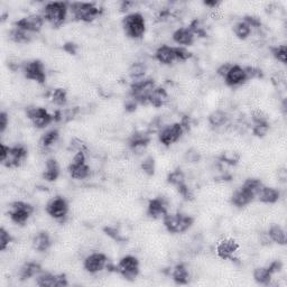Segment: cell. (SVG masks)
<instances>
[{"instance_id": "74e56055", "label": "cell", "mask_w": 287, "mask_h": 287, "mask_svg": "<svg viewBox=\"0 0 287 287\" xmlns=\"http://www.w3.org/2000/svg\"><path fill=\"white\" fill-rule=\"evenodd\" d=\"M167 182H169V184H172V185H174V186L177 187L179 185L185 183L184 173L179 169L173 170V172L169 173V175L167 176Z\"/></svg>"}, {"instance_id": "83f0119b", "label": "cell", "mask_w": 287, "mask_h": 287, "mask_svg": "<svg viewBox=\"0 0 287 287\" xmlns=\"http://www.w3.org/2000/svg\"><path fill=\"white\" fill-rule=\"evenodd\" d=\"M42 271L41 265L35 263V261H28L20 268L19 276L21 281H26V279L32 278L33 276L39 274Z\"/></svg>"}, {"instance_id": "277c9868", "label": "cell", "mask_w": 287, "mask_h": 287, "mask_svg": "<svg viewBox=\"0 0 287 287\" xmlns=\"http://www.w3.org/2000/svg\"><path fill=\"white\" fill-rule=\"evenodd\" d=\"M68 14L67 2H49L44 8V18L54 27H60Z\"/></svg>"}, {"instance_id": "8992f818", "label": "cell", "mask_w": 287, "mask_h": 287, "mask_svg": "<svg viewBox=\"0 0 287 287\" xmlns=\"http://www.w3.org/2000/svg\"><path fill=\"white\" fill-rule=\"evenodd\" d=\"M33 212H34V208L31 204L26 202L17 201L10 205L9 217L16 224L24 226L30 219Z\"/></svg>"}, {"instance_id": "f1b7e54d", "label": "cell", "mask_w": 287, "mask_h": 287, "mask_svg": "<svg viewBox=\"0 0 287 287\" xmlns=\"http://www.w3.org/2000/svg\"><path fill=\"white\" fill-rule=\"evenodd\" d=\"M172 277L176 284L186 285L188 283V277H190V274H188L186 266H185L184 264L176 265L173 270Z\"/></svg>"}, {"instance_id": "6da1fadb", "label": "cell", "mask_w": 287, "mask_h": 287, "mask_svg": "<svg viewBox=\"0 0 287 287\" xmlns=\"http://www.w3.org/2000/svg\"><path fill=\"white\" fill-rule=\"evenodd\" d=\"M164 226L170 234H182L187 231L194 223V219L187 214L183 213H167L163 217Z\"/></svg>"}, {"instance_id": "3957f363", "label": "cell", "mask_w": 287, "mask_h": 287, "mask_svg": "<svg viewBox=\"0 0 287 287\" xmlns=\"http://www.w3.org/2000/svg\"><path fill=\"white\" fill-rule=\"evenodd\" d=\"M155 82L152 79H143L139 81H135L130 88V96L132 100L135 101L137 104H144L146 106L148 103V97L152 90L155 89Z\"/></svg>"}, {"instance_id": "c3c4849f", "label": "cell", "mask_w": 287, "mask_h": 287, "mask_svg": "<svg viewBox=\"0 0 287 287\" xmlns=\"http://www.w3.org/2000/svg\"><path fill=\"white\" fill-rule=\"evenodd\" d=\"M282 268H283V264L279 260L272 261V263L270 265V266H268V270H270V272H271L272 275L276 274V272L281 271Z\"/></svg>"}, {"instance_id": "b9f144b4", "label": "cell", "mask_w": 287, "mask_h": 287, "mask_svg": "<svg viewBox=\"0 0 287 287\" xmlns=\"http://www.w3.org/2000/svg\"><path fill=\"white\" fill-rule=\"evenodd\" d=\"M252 117H253V123H255V125H259V123H270V121H268L267 115L265 114L264 111L259 110V109L253 111Z\"/></svg>"}, {"instance_id": "816d5d0a", "label": "cell", "mask_w": 287, "mask_h": 287, "mask_svg": "<svg viewBox=\"0 0 287 287\" xmlns=\"http://www.w3.org/2000/svg\"><path fill=\"white\" fill-rule=\"evenodd\" d=\"M104 231L107 232V235H109V236H110V237L114 238L115 240H118V241L122 240V238L120 237V236L118 235V232L116 231L115 229H111V228H106V229H104Z\"/></svg>"}, {"instance_id": "603a6c76", "label": "cell", "mask_w": 287, "mask_h": 287, "mask_svg": "<svg viewBox=\"0 0 287 287\" xmlns=\"http://www.w3.org/2000/svg\"><path fill=\"white\" fill-rule=\"evenodd\" d=\"M33 248L37 250L39 253L47 252L52 246V240H51L50 235L46 231H41L33 238Z\"/></svg>"}, {"instance_id": "30bf717a", "label": "cell", "mask_w": 287, "mask_h": 287, "mask_svg": "<svg viewBox=\"0 0 287 287\" xmlns=\"http://www.w3.org/2000/svg\"><path fill=\"white\" fill-rule=\"evenodd\" d=\"M27 117L36 128H45L54 120V116L50 115L47 110L41 107H30L27 109Z\"/></svg>"}, {"instance_id": "cb8c5ba5", "label": "cell", "mask_w": 287, "mask_h": 287, "mask_svg": "<svg viewBox=\"0 0 287 287\" xmlns=\"http://www.w3.org/2000/svg\"><path fill=\"white\" fill-rule=\"evenodd\" d=\"M68 172L75 180H84L90 175V167L85 164V162H72L68 166Z\"/></svg>"}, {"instance_id": "bcb514c9", "label": "cell", "mask_w": 287, "mask_h": 287, "mask_svg": "<svg viewBox=\"0 0 287 287\" xmlns=\"http://www.w3.org/2000/svg\"><path fill=\"white\" fill-rule=\"evenodd\" d=\"M243 21L249 25L250 27H260L261 26V21L258 17L256 16H252V15H247L243 18Z\"/></svg>"}, {"instance_id": "db71d44e", "label": "cell", "mask_w": 287, "mask_h": 287, "mask_svg": "<svg viewBox=\"0 0 287 287\" xmlns=\"http://www.w3.org/2000/svg\"><path fill=\"white\" fill-rule=\"evenodd\" d=\"M76 49H78V46H76L74 43H67V44L64 45V50L70 54H73V55L76 53Z\"/></svg>"}, {"instance_id": "4316f807", "label": "cell", "mask_w": 287, "mask_h": 287, "mask_svg": "<svg viewBox=\"0 0 287 287\" xmlns=\"http://www.w3.org/2000/svg\"><path fill=\"white\" fill-rule=\"evenodd\" d=\"M59 175H60V166L56 159L55 158L47 159L45 172L43 173V177H44V180L49 182H53L57 180Z\"/></svg>"}, {"instance_id": "4fadbf2b", "label": "cell", "mask_w": 287, "mask_h": 287, "mask_svg": "<svg viewBox=\"0 0 287 287\" xmlns=\"http://www.w3.org/2000/svg\"><path fill=\"white\" fill-rule=\"evenodd\" d=\"M36 284L42 287H67L68 285L67 275H53L50 272H43L37 277Z\"/></svg>"}, {"instance_id": "ffe728a7", "label": "cell", "mask_w": 287, "mask_h": 287, "mask_svg": "<svg viewBox=\"0 0 287 287\" xmlns=\"http://www.w3.org/2000/svg\"><path fill=\"white\" fill-rule=\"evenodd\" d=\"M155 56L158 62H161V63L166 64V65L173 64L175 63V62H177L175 47H172L169 45H162L161 47H158V50L156 51Z\"/></svg>"}, {"instance_id": "7c38bea8", "label": "cell", "mask_w": 287, "mask_h": 287, "mask_svg": "<svg viewBox=\"0 0 287 287\" xmlns=\"http://www.w3.org/2000/svg\"><path fill=\"white\" fill-rule=\"evenodd\" d=\"M46 212L56 220H62L68 212V203L62 197H56L51 200L46 205Z\"/></svg>"}, {"instance_id": "7a4b0ae2", "label": "cell", "mask_w": 287, "mask_h": 287, "mask_svg": "<svg viewBox=\"0 0 287 287\" xmlns=\"http://www.w3.org/2000/svg\"><path fill=\"white\" fill-rule=\"evenodd\" d=\"M122 27L126 35L130 38L143 37L146 31V24L141 14L133 13L127 15L122 20Z\"/></svg>"}, {"instance_id": "2e32d148", "label": "cell", "mask_w": 287, "mask_h": 287, "mask_svg": "<svg viewBox=\"0 0 287 287\" xmlns=\"http://www.w3.org/2000/svg\"><path fill=\"white\" fill-rule=\"evenodd\" d=\"M107 256L101 253H91L84 260V268L90 274H96L103 270L107 266Z\"/></svg>"}, {"instance_id": "9a60e30c", "label": "cell", "mask_w": 287, "mask_h": 287, "mask_svg": "<svg viewBox=\"0 0 287 287\" xmlns=\"http://www.w3.org/2000/svg\"><path fill=\"white\" fill-rule=\"evenodd\" d=\"M27 158V150L24 146L9 147L8 155L2 164L6 167H19Z\"/></svg>"}, {"instance_id": "7dc6e473", "label": "cell", "mask_w": 287, "mask_h": 287, "mask_svg": "<svg viewBox=\"0 0 287 287\" xmlns=\"http://www.w3.org/2000/svg\"><path fill=\"white\" fill-rule=\"evenodd\" d=\"M221 159H222L223 162L234 165L239 161V155L235 154V152H224V154L222 155V157H221Z\"/></svg>"}, {"instance_id": "f546056e", "label": "cell", "mask_w": 287, "mask_h": 287, "mask_svg": "<svg viewBox=\"0 0 287 287\" xmlns=\"http://www.w3.org/2000/svg\"><path fill=\"white\" fill-rule=\"evenodd\" d=\"M268 237L271 241L278 245H285L286 243V234L285 230L278 224H272L268 230Z\"/></svg>"}, {"instance_id": "4dcf8cb0", "label": "cell", "mask_w": 287, "mask_h": 287, "mask_svg": "<svg viewBox=\"0 0 287 287\" xmlns=\"http://www.w3.org/2000/svg\"><path fill=\"white\" fill-rule=\"evenodd\" d=\"M272 274L268 267H258L253 270V278L260 285H268L271 281Z\"/></svg>"}, {"instance_id": "f907efd6", "label": "cell", "mask_w": 287, "mask_h": 287, "mask_svg": "<svg viewBox=\"0 0 287 287\" xmlns=\"http://www.w3.org/2000/svg\"><path fill=\"white\" fill-rule=\"evenodd\" d=\"M8 152H9V147L6 146V145L1 144L0 145V162H3L7 157V155H8Z\"/></svg>"}, {"instance_id": "f35d334b", "label": "cell", "mask_w": 287, "mask_h": 287, "mask_svg": "<svg viewBox=\"0 0 287 287\" xmlns=\"http://www.w3.org/2000/svg\"><path fill=\"white\" fill-rule=\"evenodd\" d=\"M271 54L276 60L281 62V63H286V56H287V46L286 45H278L276 47H271Z\"/></svg>"}, {"instance_id": "ee69618b", "label": "cell", "mask_w": 287, "mask_h": 287, "mask_svg": "<svg viewBox=\"0 0 287 287\" xmlns=\"http://www.w3.org/2000/svg\"><path fill=\"white\" fill-rule=\"evenodd\" d=\"M268 129H270V123H259V125L253 126V132L258 137H264L267 134Z\"/></svg>"}, {"instance_id": "9c48e42d", "label": "cell", "mask_w": 287, "mask_h": 287, "mask_svg": "<svg viewBox=\"0 0 287 287\" xmlns=\"http://www.w3.org/2000/svg\"><path fill=\"white\" fill-rule=\"evenodd\" d=\"M184 133V128L182 126V123L175 122L172 125H169L163 128L159 132V141L165 146H170V145L176 143L180 139Z\"/></svg>"}, {"instance_id": "836d02e7", "label": "cell", "mask_w": 287, "mask_h": 287, "mask_svg": "<svg viewBox=\"0 0 287 287\" xmlns=\"http://www.w3.org/2000/svg\"><path fill=\"white\" fill-rule=\"evenodd\" d=\"M9 37L12 41L16 42V43H28L31 42L32 39V36L30 35V33L28 32H25L23 30H20V28H17L15 27L14 30L10 32L9 34Z\"/></svg>"}, {"instance_id": "5b68a950", "label": "cell", "mask_w": 287, "mask_h": 287, "mask_svg": "<svg viewBox=\"0 0 287 287\" xmlns=\"http://www.w3.org/2000/svg\"><path fill=\"white\" fill-rule=\"evenodd\" d=\"M71 12L75 19L89 23V21L96 19L98 16H100L102 9H99L93 3L73 2L71 3Z\"/></svg>"}, {"instance_id": "681fc988", "label": "cell", "mask_w": 287, "mask_h": 287, "mask_svg": "<svg viewBox=\"0 0 287 287\" xmlns=\"http://www.w3.org/2000/svg\"><path fill=\"white\" fill-rule=\"evenodd\" d=\"M7 125H8V117H7V114L5 111H2L0 114V133H3L7 128Z\"/></svg>"}, {"instance_id": "11a10c76", "label": "cell", "mask_w": 287, "mask_h": 287, "mask_svg": "<svg viewBox=\"0 0 287 287\" xmlns=\"http://www.w3.org/2000/svg\"><path fill=\"white\" fill-rule=\"evenodd\" d=\"M220 3H221L220 1H216V0H213V1H204V5L211 7V8H216V7L219 6Z\"/></svg>"}, {"instance_id": "d6a6232c", "label": "cell", "mask_w": 287, "mask_h": 287, "mask_svg": "<svg viewBox=\"0 0 287 287\" xmlns=\"http://www.w3.org/2000/svg\"><path fill=\"white\" fill-rule=\"evenodd\" d=\"M146 65L141 62H136L134 63L129 68V75L130 78L135 81H139V80H143V76L146 73Z\"/></svg>"}, {"instance_id": "44dd1931", "label": "cell", "mask_w": 287, "mask_h": 287, "mask_svg": "<svg viewBox=\"0 0 287 287\" xmlns=\"http://www.w3.org/2000/svg\"><path fill=\"white\" fill-rule=\"evenodd\" d=\"M194 33L190 30V27H182L174 32V42L180 45H192L194 42Z\"/></svg>"}, {"instance_id": "d590c367", "label": "cell", "mask_w": 287, "mask_h": 287, "mask_svg": "<svg viewBox=\"0 0 287 287\" xmlns=\"http://www.w3.org/2000/svg\"><path fill=\"white\" fill-rule=\"evenodd\" d=\"M59 136H60V134L56 129H53V130H50V132H47L45 135L42 137L41 143H39L41 144V147L44 148V150L51 147L54 143H56V140L59 139Z\"/></svg>"}, {"instance_id": "d6986e66", "label": "cell", "mask_w": 287, "mask_h": 287, "mask_svg": "<svg viewBox=\"0 0 287 287\" xmlns=\"http://www.w3.org/2000/svg\"><path fill=\"white\" fill-rule=\"evenodd\" d=\"M148 216L152 219H158V218H163L167 214V203L163 198H156L152 199L148 203V209H147Z\"/></svg>"}, {"instance_id": "f5cc1de1", "label": "cell", "mask_w": 287, "mask_h": 287, "mask_svg": "<svg viewBox=\"0 0 287 287\" xmlns=\"http://www.w3.org/2000/svg\"><path fill=\"white\" fill-rule=\"evenodd\" d=\"M231 65L232 64H229V63H224V64L221 65V67L218 68V74L223 76V78H224V75L227 74V72L229 71V68H231Z\"/></svg>"}, {"instance_id": "8fae6325", "label": "cell", "mask_w": 287, "mask_h": 287, "mask_svg": "<svg viewBox=\"0 0 287 287\" xmlns=\"http://www.w3.org/2000/svg\"><path fill=\"white\" fill-rule=\"evenodd\" d=\"M44 16L34 14V15L26 16L21 18L19 20H17L16 23L14 24V26L28 33H38L42 30L43 25H44Z\"/></svg>"}, {"instance_id": "e575fe53", "label": "cell", "mask_w": 287, "mask_h": 287, "mask_svg": "<svg viewBox=\"0 0 287 287\" xmlns=\"http://www.w3.org/2000/svg\"><path fill=\"white\" fill-rule=\"evenodd\" d=\"M234 33L238 38L246 39L248 38V36L250 34H252V27L243 20L239 21V23H237L234 26Z\"/></svg>"}, {"instance_id": "5bb4252c", "label": "cell", "mask_w": 287, "mask_h": 287, "mask_svg": "<svg viewBox=\"0 0 287 287\" xmlns=\"http://www.w3.org/2000/svg\"><path fill=\"white\" fill-rule=\"evenodd\" d=\"M224 82L229 86H238L241 85L246 81H248L247 78L246 70L241 68L240 65H231V68H229L227 74L224 75Z\"/></svg>"}, {"instance_id": "e0dca14e", "label": "cell", "mask_w": 287, "mask_h": 287, "mask_svg": "<svg viewBox=\"0 0 287 287\" xmlns=\"http://www.w3.org/2000/svg\"><path fill=\"white\" fill-rule=\"evenodd\" d=\"M255 198L256 194L253 191H250L248 187H246L245 185H242L232 195L231 202L232 204L238 206V208H242V206L248 205L250 202H253Z\"/></svg>"}, {"instance_id": "7bdbcfd3", "label": "cell", "mask_w": 287, "mask_h": 287, "mask_svg": "<svg viewBox=\"0 0 287 287\" xmlns=\"http://www.w3.org/2000/svg\"><path fill=\"white\" fill-rule=\"evenodd\" d=\"M175 52H176L177 62H185L192 57V53L188 52L186 49H184V47L182 46L175 47Z\"/></svg>"}, {"instance_id": "484cf974", "label": "cell", "mask_w": 287, "mask_h": 287, "mask_svg": "<svg viewBox=\"0 0 287 287\" xmlns=\"http://www.w3.org/2000/svg\"><path fill=\"white\" fill-rule=\"evenodd\" d=\"M258 199H259L260 202L267 203V204H272V203L277 202L279 200V192L274 187H268V186H263L260 188L259 193H258Z\"/></svg>"}, {"instance_id": "60d3db41", "label": "cell", "mask_w": 287, "mask_h": 287, "mask_svg": "<svg viewBox=\"0 0 287 287\" xmlns=\"http://www.w3.org/2000/svg\"><path fill=\"white\" fill-rule=\"evenodd\" d=\"M141 169L146 174L148 175H154L155 173V159L150 156V157H147L145 161L143 162V164H141Z\"/></svg>"}, {"instance_id": "d4e9b609", "label": "cell", "mask_w": 287, "mask_h": 287, "mask_svg": "<svg viewBox=\"0 0 287 287\" xmlns=\"http://www.w3.org/2000/svg\"><path fill=\"white\" fill-rule=\"evenodd\" d=\"M151 141V136L146 133L143 132H137L132 135L129 139V147L134 151H138V150H143L150 144Z\"/></svg>"}, {"instance_id": "8d00e7d4", "label": "cell", "mask_w": 287, "mask_h": 287, "mask_svg": "<svg viewBox=\"0 0 287 287\" xmlns=\"http://www.w3.org/2000/svg\"><path fill=\"white\" fill-rule=\"evenodd\" d=\"M51 100L54 104L56 106H64L68 101V93L67 90L63 88H57L53 90L52 96H51Z\"/></svg>"}, {"instance_id": "52a82bcc", "label": "cell", "mask_w": 287, "mask_h": 287, "mask_svg": "<svg viewBox=\"0 0 287 287\" xmlns=\"http://www.w3.org/2000/svg\"><path fill=\"white\" fill-rule=\"evenodd\" d=\"M117 271L127 281H134L139 274V260L134 256L123 257L119 261Z\"/></svg>"}, {"instance_id": "1f68e13d", "label": "cell", "mask_w": 287, "mask_h": 287, "mask_svg": "<svg viewBox=\"0 0 287 287\" xmlns=\"http://www.w3.org/2000/svg\"><path fill=\"white\" fill-rule=\"evenodd\" d=\"M229 120L228 114L222 110H216L209 116V122L213 127H222Z\"/></svg>"}, {"instance_id": "f6af8a7d", "label": "cell", "mask_w": 287, "mask_h": 287, "mask_svg": "<svg viewBox=\"0 0 287 287\" xmlns=\"http://www.w3.org/2000/svg\"><path fill=\"white\" fill-rule=\"evenodd\" d=\"M177 191H179V193L185 200H192V199H193V194H192L190 187H188L185 183L179 185V186H177Z\"/></svg>"}, {"instance_id": "7402d4cb", "label": "cell", "mask_w": 287, "mask_h": 287, "mask_svg": "<svg viewBox=\"0 0 287 287\" xmlns=\"http://www.w3.org/2000/svg\"><path fill=\"white\" fill-rule=\"evenodd\" d=\"M169 101V94L166 90L161 86H155V89L152 91L150 97H148V103L156 108H159Z\"/></svg>"}, {"instance_id": "ba28073f", "label": "cell", "mask_w": 287, "mask_h": 287, "mask_svg": "<svg viewBox=\"0 0 287 287\" xmlns=\"http://www.w3.org/2000/svg\"><path fill=\"white\" fill-rule=\"evenodd\" d=\"M24 75L25 78L28 80H33V81H36L38 83L45 82L46 80V74H45V68L44 64L42 63L39 60H33L28 61L24 65Z\"/></svg>"}, {"instance_id": "ac0fdd59", "label": "cell", "mask_w": 287, "mask_h": 287, "mask_svg": "<svg viewBox=\"0 0 287 287\" xmlns=\"http://www.w3.org/2000/svg\"><path fill=\"white\" fill-rule=\"evenodd\" d=\"M239 248L238 242L234 239H224L220 241L219 245L217 246V253L218 256L222 259H234V255L237 253Z\"/></svg>"}, {"instance_id": "ab89813d", "label": "cell", "mask_w": 287, "mask_h": 287, "mask_svg": "<svg viewBox=\"0 0 287 287\" xmlns=\"http://www.w3.org/2000/svg\"><path fill=\"white\" fill-rule=\"evenodd\" d=\"M13 238L12 236L9 235V232L6 231L5 228L0 229V250L1 252H5L7 247L9 246V243L12 242Z\"/></svg>"}]
</instances>
